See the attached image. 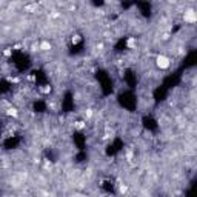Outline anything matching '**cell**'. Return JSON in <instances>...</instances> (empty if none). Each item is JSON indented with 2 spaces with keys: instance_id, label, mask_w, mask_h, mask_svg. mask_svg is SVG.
Here are the masks:
<instances>
[{
  "instance_id": "8992f818",
  "label": "cell",
  "mask_w": 197,
  "mask_h": 197,
  "mask_svg": "<svg viewBox=\"0 0 197 197\" xmlns=\"http://www.w3.org/2000/svg\"><path fill=\"white\" fill-rule=\"evenodd\" d=\"M86 126V122H83V120H79V122H74V128L77 129V131H82V129Z\"/></svg>"
},
{
  "instance_id": "7a4b0ae2",
  "label": "cell",
  "mask_w": 197,
  "mask_h": 197,
  "mask_svg": "<svg viewBox=\"0 0 197 197\" xmlns=\"http://www.w3.org/2000/svg\"><path fill=\"white\" fill-rule=\"evenodd\" d=\"M183 20H185L186 23H190V25H194L196 22H197V14H196V11H194V10H186L185 14H183Z\"/></svg>"
},
{
  "instance_id": "8fae6325",
  "label": "cell",
  "mask_w": 197,
  "mask_h": 197,
  "mask_svg": "<svg viewBox=\"0 0 197 197\" xmlns=\"http://www.w3.org/2000/svg\"><path fill=\"white\" fill-rule=\"evenodd\" d=\"M42 91L43 92H49V91H51V86H49V85H45V88H42Z\"/></svg>"
},
{
  "instance_id": "277c9868",
  "label": "cell",
  "mask_w": 197,
  "mask_h": 197,
  "mask_svg": "<svg viewBox=\"0 0 197 197\" xmlns=\"http://www.w3.org/2000/svg\"><path fill=\"white\" fill-rule=\"evenodd\" d=\"M126 46H128V49H136V46H137V39H136V37H129V39L126 40Z\"/></svg>"
},
{
  "instance_id": "5b68a950",
  "label": "cell",
  "mask_w": 197,
  "mask_h": 197,
  "mask_svg": "<svg viewBox=\"0 0 197 197\" xmlns=\"http://www.w3.org/2000/svg\"><path fill=\"white\" fill-rule=\"evenodd\" d=\"M6 115H8V117H17V115H19V109H17V108H12V106H11V108H8L6 109Z\"/></svg>"
},
{
  "instance_id": "ba28073f",
  "label": "cell",
  "mask_w": 197,
  "mask_h": 197,
  "mask_svg": "<svg viewBox=\"0 0 197 197\" xmlns=\"http://www.w3.org/2000/svg\"><path fill=\"white\" fill-rule=\"evenodd\" d=\"M3 56H5V57H11V56H12V48H5Z\"/></svg>"
},
{
  "instance_id": "6da1fadb",
  "label": "cell",
  "mask_w": 197,
  "mask_h": 197,
  "mask_svg": "<svg viewBox=\"0 0 197 197\" xmlns=\"http://www.w3.org/2000/svg\"><path fill=\"white\" fill-rule=\"evenodd\" d=\"M156 65H157L159 69H168L169 66H171V59L163 54H159L156 57Z\"/></svg>"
},
{
  "instance_id": "52a82bcc",
  "label": "cell",
  "mask_w": 197,
  "mask_h": 197,
  "mask_svg": "<svg viewBox=\"0 0 197 197\" xmlns=\"http://www.w3.org/2000/svg\"><path fill=\"white\" fill-rule=\"evenodd\" d=\"M128 190H129V188H128V185H125V183H120V185H119V192H120L122 196L126 194Z\"/></svg>"
},
{
  "instance_id": "3957f363",
  "label": "cell",
  "mask_w": 197,
  "mask_h": 197,
  "mask_svg": "<svg viewBox=\"0 0 197 197\" xmlns=\"http://www.w3.org/2000/svg\"><path fill=\"white\" fill-rule=\"evenodd\" d=\"M51 43L48 42V40H43V42H40L39 43V51H45V52H48V51H51Z\"/></svg>"
},
{
  "instance_id": "9c48e42d",
  "label": "cell",
  "mask_w": 197,
  "mask_h": 197,
  "mask_svg": "<svg viewBox=\"0 0 197 197\" xmlns=\"http://www.w3.org/2000/svg\"><path fill=\"white\" fill-rule=\"evenodd\" d=\"M71 42H73V43H79V42H80V35H73Z\"/></svg>"
},
{
  "instance_id": "30bf717a",
  "label": "cell",
  "mask_w": 197,
  "mask_h": 197,
  "mask_svg": "<svg viewBox=\"0 0 197 197\" xmlns=\"http://www.w3.org/2000/svg\"><path fill=\"white\" fill-rule=\"evenodd\" d=\"M91 115H92V109H86V111H85V117H86V119H89Z\"/></svg>"
}]
</instances>
